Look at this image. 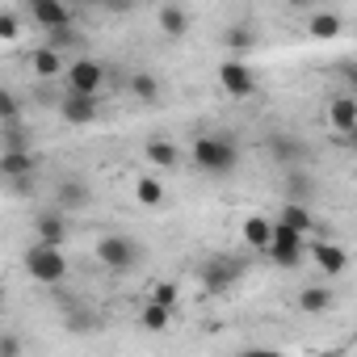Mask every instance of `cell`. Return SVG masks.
Wrapping results in <instances>:
<instances>
[{
	"instance_id": "1",
	"label": "cell",
	"mask_w": 357,
	"mask_h": 357,
	"mask_svg": "<svg viewBox=\"0 0 357 357\" xmlns=\"http://www.w3.org/2000/svg\"><path fill=\"white\" fill-rule=\"evenodd\" d=\"M194 164L211 176H227L240 164V147L227 135H198L194 139Z\"/></svg>"
},
{
	"instance_id": "2",
	"label": "cell",
	"mask_w": 357,
	"mask_h": 357,
	"mask_svg": "<svg viewBox=\"0 0 357 357\" xmlns=\"http://www.w3.org/2000/svg\"><path fill=\"white\" fill-rule=\"evenodd\" d=\"M26 269H30L34 282L59 286V282H68V252H63V248H47V244L34 240V244L26 248Z\"/></svg>"
},
{
	"instance_id": "3",
	"label": "cell",
	"mask_w": 357,
	"mask_h": 357,
	"mask_svg": "<svg viewBox=\"0 0 357 357\" xmlns=\"http://www.w3.org/2000/svg\"><path fill=\"white\" fill-rule=\"evenodd\" d=\"M97 261H101L105 269H114V273H130V269H139L143 248H139L130 236L109 231V236H101V240H97Z\"/></svg>"
},
{
	"instance_id": "4",
	"label": "cell",
	"mask_w": 357,
	"mask_h": 357,
	"mask_svg": "<svg viewBox=\"0 0 357 357\" xmlns=\"http://www.w3.org/2000/svg\"><path fill=\"white\" fill-rule=\"evenodd\" d=\"M265 151H269V160L278 168H303L311 160V147L298 135H290V130H269L265 135Z\"/></svg>"
},
{
	"instance_id": "5",
	"label": "cell",
	"mask_w": 357,
	"mask_h": 357,
	"mask_svg": "<svg viewBox=\"0 0 357 357\" xmlns=\"http://www.w3.org/2000/svg\"><path fill=\"white\" fill-rule=\"evenodd\" d=\"M303 252H307V236H298V231L273 223V244H269L265 257H269L273 265H282V269H298V265H303Z\"/></svg>"
},
{
	"instance_id": "6",
	"label": "cell",
	"mask_w": 357,
	"mask_h": 357,
	"mask_svg": "<svg viewBox=\"0 0 357 357\" xmlns=\"http://www.w3.org/2000/svg\"><path fill=\"white\" fill-rule=\"evenodd\" d=\"M101 84H105V68H101L97 59L80 55V59H72V63H68V93L97 97V93H101Z\"/></svg>"
},
{
	"instance_id": "7",
	"label": "cell",
	"mask_w": 357,
	"mask_h": 357,
	"mask_svg": "<svg viewBox=\"0 0 357 357\" xmlns=\"http://www.w3.org/2000/svg\"><path fill=\"white\" fill-rule=\"evenodd\" d=\"M240 273H244L240 261H231V257H211V261L202 265V290L223 294V290H231V286L240 282Z\"/></svg>"
},
{
	"instance_id": "8",
	"label": "cell",
	"mask_w": 357,
	"mask_h": 357,
	"mask_svg": "<svg viewBox=\"0 0 357 357\" xmlns=\"http://www.w3.org/2000/svg\"><path fill=\"white\" fill-rule=\"evenodd\" d=\"M219 84H223V93L236 97V101L257 93V76H252V68H248L244 59H227V63L219 68Z\"/></svg>"
},
{
	"instance_id": "9",
	"label": "cell",
	"mask_w": 357,
	"mask_h": 357,
	"mask_svg": "<svg viewBox=\"0 0 357 357\" xmlns=\"http://www.w3.org/2000/svg\"><path fill=\"white\" fill-rule=\"evenodd\" d=\"M59 114H63L68 126H93L101 118V101L97 97H84V93H63Z\"/></svg>"
},
{
	"instance_id": "10",
	"label": "cell",
	"mask_w": 357,
	"mask_h": 357,
	"mask_svg": "<svg viewBox=\"0 0 357 357\" xmlns=\"http://www.w3.org/2000/svg\"><path fill=\"white\" fill-rule=\"evenodd\" d=\"M59 307H63V328L72 336H89V332L101 328V315L89 303H80V298H59Z\"/></svg>"
},
{
	"instance_id": "11",
	"label": "cell",
	"mask_w": 357,
	"mask_h": 357,
	"mask_svg": "<svg viewBox=\"0 0 357 357\" xmlns=\"http://www.w3.org/2000/svg\"><path fill=\"white\" fill-rule=\"evenodd\" d=\"M34 236H38V244H47V248H63L68 244V215L63 211H43L38 219H34Z\"/></svg>"
},
{
	"instance_id": "12",
	"label": "cell",
	"mask_w": 357,
	"mask_h": 357,
	"mask_svg": "<svg viewBox=\"0 0 357 357\" xmlns=\"http://www.w3.org/2000/svg\"><path fill=\"white\" fill-rule=\"evenodd\" d=\"M30 17H34L47 34H55V30H72V9L59 5V0H34V5H30Z\"/></svg>"
},
{
	"instance_id": "13",
	"label": "cell",
	"mask_w": 357,
	"mask_h": 357,
	"mask_svg": "<svg viewBox=\"0 0 357 357\" xmlns=\"http://www.w3.org/2000/svg\"><path fill=\"white\" fill-rule=\"evenodd\" d=\"M0 172H5V181H30L38 172V155L26 147V151H0Z\"/></svg>"
},
{
	"instance_id": "14",
	"label": "cell",
	"mask_w": 357,
	"mask_h": 357,
	"mask_svg": "<svg viewBox=\"0 0 357 357\" xmlns=\"http://www.w3.org/2000/svg\"><path fill=\"white\" fill-rule=\"evenodd\" d=\"M282 190H286V202H298V206H307V202L315 198V176H311V168H286V181H282Z\"/></svg>"
},
{
	"instance_id": "15",
	"label": "cell",
	"mask_w": 357,
	"mask_h": 357,
	"mask_svg": "<svg viewBox=\"0 0 357 357\" xmlns=\"http://www.w3.org/2000/svg\"><path fill=\"white\" fill-rule=\"evenodd\" d=\"M311 261H315L319 273H328V278H340V273L349 269V252H344L340 244H328V240H319V244L311 248Z\"/></svg>"
},
{
	"instance_id": "16",
	"label": "cell",
	"mask_w": 357,
	"mask_h": 357,
	"mask_svg": "<svg viewBox=\"0 0 357 357\" xmlns=\"http://www.w3.org/2000/svg\"><path fill=\"white\" fill-rule=\"evenodd\" d=\"M89 206V185L80 181V176H68V181H59L55 190V211L72 215V211H84Z\"/></svg>"
},
{
	"instance_id": "17",
	"label": "cell",
	"mask_w": 357,
	"mask_h": 357,
	"mask_svg": "<svg viewBox=\"0 0 357 357\" xmlns=\"http://www.w3.org/2000/svg\"><path fill=\"white\" fill-rule=\"evenodd\" d=\"M328 122H332L336 135L349 139V135L357 130V101H353V97H332V101H328Z\"/></svg>"
},
{
	"instance_id": "18",
	"label": "cell",
	"mask_w": 357,
	"mask_h": 357,
	"mask_svg": "<svg viewBox=\"0 0 357 357\" xmlns=\"http://www.w3.org/2000/svg\"><path fill=\"white\" fill-rule=\"evenodd\" d=\"M340 30H344V17H340L336 9H315V13L307 17V34L319 38V43H324V38H336Z\"/></svg>"
},
{
	"instance_id": "19",
	"label": "cell",
	"mask_w": 357,
	"mask_h": 357,
	"mask_svg": "<svg viewBox=\"0 0 357 357\" xmlns=\"http://www.w3.org/2000/svg\"><path fill=\"white\" fill-rule=\"evenodd\" d=\"M30 68H34V76H38V80H55L59 72L68 76V59H63L59 51H51V47H38V51L30 55Z\"/></svg>"
},
{
	"instance_id": "20",
	"label": "cell",
	"mask_w": 357,
	"mask_h": 357,
	"mask_svg": "<svg viewBox=\"0 0 357 357\" xmlns=\"http://www.w3.org/2000/svg\"><path fill=\"white\" fill-rule=\"evenodd\" d=\"M244 244L252 252H269V244H273V219H265V215L244 219Z\"/></svg>"
},
{
	"instance_id": "21",
	"label": "cell",
	"mask_w": 357,
	"mask_h": 357,
	"mask_svg": "<svg viewBox=\"0 0 357 357\" xmlns=\"http://www.w3.org/2000/svg\"><path fill=\"white\" fill-rule=\"evenodd\" d=\"M155 22H160L164 38H185V34H190V13H185L181 5H164V9L155 13Z\"/></svg>"
},
{
	"instance_id": "22",
	"label": "cell",
	"mask_w": 357,
	"mask_h": 357,
	"mask_svg": "<svg viewBox=\"0 0 357 357\" xmlns=\"http://www.w3.org/2000/svg\"><path fill=\"white\" fill-rule=\"evenodd\" d=\"M273 223H282V227H290V231H298V236H311V227H315L311 206H298V202H286Z\"/></svg>"
},
{
	"instance_id": "23",
	"label": "cell",
	"mask_w": 357,
	"mask_h": 357,
	"mask_svg": "<svg viewBox=\"0 0 357 357\" xmlns=\"http://www.w3.org/2000/svg\"><path fill=\"white\" fill-rule=\"evenodd\" d=\"M332 303H336V294H332L328 286H303V290H298V311H303V315H324Z\"/></svg>"
},
{
	"instance_id": "24",
	"label": "cell",
	"mask_w": 357,
	"mask_h": 357,
	"mask_svg": "<svg viewBox=\"0 0 357 357\" xmlns=\"http://www.w3.org/2000/svg\"><path fill=\"white\" fill-rule=\"evenodd\" d=\"M143 151H147V160H151L155 168H168V172H172V168H181V151H176L168 139H151Z\"/></svg>"
},
{
	"instance_id": "25",
	"label": "cell",
	"mask_w": 357,
	"mask_h": 357,
	"mask_svg": "<svg viewBox=\"0 0 357 357\" xmlns=\"http://www.w3.org/2000/svg\"><path fill=\"white\" fill-rule=\"evenodd\" d=\"M223 47L231 51V59H240L244 51H252V47H257V38H252V30H248V26H227V30H223Z\"/></svg>"
},
{
	"instance_id": "26",
	"label": "cell",
	"mask_w": 357,
	"mask_h": 357,
	"mask_svg": "<svg viewBox=\"0 0 357 357\" xmlns=\"http://www.w3.org/2000/svg\"><path fill=\"white\" fill-rule=\"evenodd\" d=\"M130 93H135V101L155 105V101H160V80H155L151 72H135V76H130Z\"/></svg>"
},
{
	"instance_id": "27",
	"label": "cell",
	"mask_w": 357,
	"mask_h": 357,
	"mask_svg": "<svg viewBox=\"0 0 357 357\" xmlns=\"http://www.w3.org/2000/svg\"><path fill=\"white\" fill-rule=\"evenodd\" d=\"M168 319H172V311H168V307H160V303H151V298H147V303H143V311H139V324H143L147 332H164V328H168Z\"/></svg>"
},
{
	"instance_id": "28",
	"label": "cell",
	"mask_w": 357,
	"mask_h": 357,
	"mask_svg": "<svg viewBox=\"0 0 357 357\" xmlns=\"http://www.w3.org/2000/svg\"><path fill=\"white\" fill-rule=\"evenodd\" d=\"M135 202H143V206H164V185L155 181V176H139V181H135Z\"/></svg>"
},
{
	"instance_id": "29",
	"label": "cell",
	"mask_w": 357,
	"mask_h": 357,
	"mask_svg": "<svg viewBox=\"0 0 357 357\" xmlns=\"http://www.w3.org/2000/svg\"><path fill=\"white\" fill-rule=\"evenodd\" d=\"M47 47L59 51V55H63V51H76V47H80V34H76V30H55V34H47Z\"/></svg>"
},
{
	"instance_id": "30",
	"label": "cell",
	"mask_w": 357,
	"mask_h": 357,
	"mask_svg": "<svg viewBox=\"0 0 357 357\" xmlns=\"http://www.w3.org/2000/svg\"><path fill=\"white\" fill-rule=\"evenodd\" d=\"M0 118H5V126H17V118H22V101L5 89L0 93Z\"/></svg>"
},
{
	"instance_id": "31",
	"label": "cell",
	"mask_w": 357,
	"mask_h": 357,
	"mask_svg": "<svg viewBox=\"0 0 357 357\" xmlns=\"http://www.w3.org/2000/svg\"><path fill=\"white\" fill-rule=\"evenodd\" d=\"M17 30H22L17 13H13V9H0V38H5V43H13V38H17Z\"/></svg>"
},
{
	"instance_id": "32",
	"label": "cell",
	"mask_w": 357,
	"mask_h": 357,
	"mask_svg": "<svg viewBox=\"0 0 357 357\" xmlns=\"http://www.w3.org/2000/svg\"><path fill=\"white\" fill-rule=\"evenodd\" d=\"M151 303H160V307L172 311V307H176V286H172V282H160V286L151 290Z\"/></svg>"
},
{
	"instance_id": "33",
	"label": "cell",
	"mask_w": 357,
	"mask_h": 357,
	"mask_svg": "<svg viewBox=\"0 0 357 357\" xmlns=\"http://www.w3.org/2000/svg\"><path fill=\"white\" fill-rule=\"evenodd\" d=\"M0 357H22V340H17V336H5V349H0Z\"/></svg>"
},
{
	"instance_id": "34",
	"label": "cell",
	"mask_w": 357,
	"mask_h": 357,
	"mask_svg": "<svg viewBox=\"0 0 357 357\" xmlns=\"http://www.w3.org/2000/svg\"><path fill=\"white\" fill-rule=\"evenodd\" d=\"M236 357H282L278 349H240Z\"/></svg>"
},
{
	"instance_id": "35",
	"label": "cell",
	"mask_w": 357,
	"mask_h": 357,
	"mask_svg": "<svg viewBox=\"0 0 357 357\" xmlns=\"http://www.w3.org/2000/svg\"><path fill=\"white\" fill-rule=\"evenodd\" d=\"M340 72H344V80L357 89V59H349V63H340Z\"/></svg>"
},
{
	"instance_id": "36",
	"label": "cell",
	"mask_w": 357,
	"mask_h": 357,
	"mask_svg": "<svg viewBox=\"0 0 357 357\" xmlns=\"http://www.w3.org/2000/svg\"><path fill=\"white\" fill-rule=\"evenodd\" d=\"M349 147H353V155H357V130H353V135H349Z\"/></svg>"
},
{
	"instance_id": "37",
	"label": "cell",
	"mask_w": 357,
	"mask_h": 357,
	"mask_svg": "<svg viewBox=\"0 0 357 357\" xmlns=\"http://www.w3.org/2000/svg\"><path fill=\"white\" fill-rule=\"evenodd\" d=\"M353 198H357V194H353Z\"/></svg>"
}]
</instances>
